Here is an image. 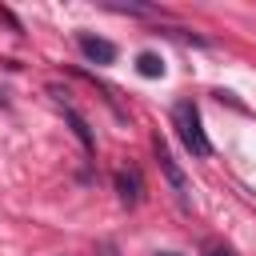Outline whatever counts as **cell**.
<instances>
[{
    "instance_id": "cell-3",
    "label": "cell",
    "mask_w": 256,
    "mask_h": 256,
    "mask_svg": "<svg viewBox=\"0 0 256 256\" xmlns=\"http://www.w3.org/2000/svg\"><path fill=\"white\" fill-rule=\"evenodd\" d=\"M116 196H120V204L124 208H136L140 200H144V176H140V168H120L116 172Z\"/></svg>"
},
{
    "instance_id": "cell-9",
    "label": "cell",
    "mask_w": 256,
    "mask_h": 256,
    "mask_svg": "<svg viewBox=\"0 0 256 256\" xmlns=\"http://www.w3.org/2000/svg\"><path fill=\"white\" fill-rule=\"evenodd\" d=\"M160 256H176V252H160Z\"/></svg>"
},
{
    "instance_id": "cell-6",
    "label": "cell",
    "mask_w": 256,
    "mask_h": 256,
    "mask_svg": "<svg viewBox=\"0 0 256 256\" xmlns=\"http://www.w3.org/2000/svg\"><path fill=\"white\" fill-rule=\"evenodd\" d=\"M136 72L148 76V80H156V76H164V60H160L156 52H140V56H136Z\"/></svg>"
},
{
    "instance_id": "cell-1",
    "label": "cell",
    "mask_w": 256,
    "mask_h": 256,
    "mask_svg": "<svg viewBox=\"0 0 256 256\" xmlns=\"http://www.w3.org/2000/svg\"><path fill=\"white\" fill-rule=\"evenodd\" d=\"M172 128H176V136L184 140V148L192 156H200V160L212 156V140H208V132L200 124V108L192 100H176L172 104Z\"/></svg>"
},
{
    "instance_id": "cell-5",
    "label": "cell",
    "mask_w": 256,
    "mask_h": 256,
    "mask_svg": "<svg viewBox=\"0 0 256 256\" xmlns=\"http://www.w3.org/2000/svg\"><path fill=\"white\" fill-rule=\"evenodd\" d=\"M52 96H56V104H60V112H64V120L72 124V132H76V140L84 144V152H96V140H92V128H88V120H84V116H80V112H76V108H72V104H68V100H64L60 92H56V88H52Z\"/></svg>"
},
{
    "instance_id": "cell-4",
    "label": "cell",
    "mask_w": 256,
    "mask_h": 256,
    "mask_svg": "<svg viewBox=\"0 0 256 256\" xmlns=\"http://www.w3.org/2000/svg\"><path fill=\"white\" fill-rule=\"evenodd\" d=\"M76 44H80V52H84L92 64H112V60H116V44H112V40H100V36H92V32H80Z\"/></svg>"
},
{
    "instance_id": "cell-2",
    "label": "cell",
    "mask_w": 256,
    "mask_h": 256,
    "mask_svg": "<svg viewBox=\"0 0 256 256\" xmlns=\"http://www.w3.org/2000/svg\"><path fill=\"white\" fill-rule=\"evenodd\" d=\"M152 152H156V164H160L164 180L172 184V192H176L180 208H192V188H188V176H184V168L176 164V156H172V148L164 144V136H152Z\"/></svg>"
},
{
    "instance_id": "cell-8",
    "label": "cell",
    "mask_w": 256,
    "mask_h": 256,
    "mask_svg": "<svg viewBox=\"0 0 256 256\" xmlns=\"http://www.w3.org/2000/svg\"><path fill=\"white\" fill-rule=\"evenodd\" d=\"M208 256H232V252H228V248H212Z\"/></svg>"
},
{
    "instance_id": "cell-7",
    "label": "cell",
    "mask_w": 256,
    "mask_h": 256,
    "mask_svg": "<svg viewBox=\"0 0 256 256\" xmlns=\"http://www.w3.org/2000/svg\"><path fill=\"white\" fill-rule=\"evenodd\" d=\"M96 252H100V256H116V244H112V240H100V248H96Z\"/></svg>"
}]
</instances>
